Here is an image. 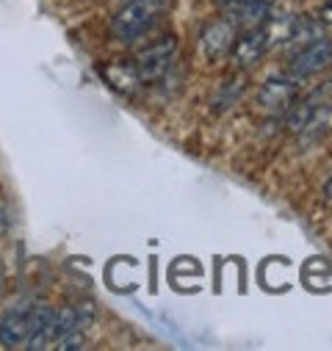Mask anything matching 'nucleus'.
I'll return each mask as SVG.
<instances>
[{"mask_svg":"<svg viewBox=\"0 0 332 351\" xmlns=\"http://www.w3.org/2000/svg\"><path fill=\"white\" fill-rule=\"evenodd\" d=\"M235 42V23L233 20H216V23H208L202 28V36H200V47L208 58H219L222 53H227Z\"/></svg>","mask_w":332,"mask_h":351,"instance_id":"7","label":"nucleus"},{"mask_svg":"<svg viewBox=\"0 0 332 351\" xmlns=\"http://www.w3.org/2000/svg\"><path fill=\"white\" fill-rule=\"evenodd\" d=\"M175 56H178V39L175 36H161L158 42H152L150 47L136 53L133 61L125 64V75L136 86L139 83H152V80H158V77H163L166 72H169Z\"/></svg>","mask_w":332,"mask_h":351,"instance_id":"2","label":"nucleus"},{"mask_svg":"<svg viewBox=\"0 0 332 351\" xmlns=\"http://www.w3.org/2000/svg\"><path fill=\"white\" fill-rule=\"evenodd\" d=\"M166 9H169V0H128L111 17L108 31L117 42H136L161 20Z\"/></svg>","mask_w":332,"mask_h":351,"instance_id":"1","label":"nucleus"},{"mask_svg":"<svg viewBox=\"0 0 332 351\" xmlns=\"http://www.w3.org/2000/svg\"><path fill=\"white\" fill-rule=\"evenodd\" d=\"M31 307H12L0 315V346L3 348H25L28 340Z\"/></svg>","mask_w":332,"mask_h":351,"instance_id":"6","label":"nucleus"},{"mask_svg":"<svg viewBox=\"0 0 332 351\" xmlns=\"http://www.w3.org/2000/svg\"><path fill=\"white\" fill-rule=\"evenodd\" d=\"M266 50H269V28L261 23V25H252L249 31H244L235 42H233V47H230V53H233V61L238 64V66H252V64H258L263 56H266Z\"/></svg>","mask_w":332,"mask_h":351,"instance_id":"4","label":"nucleus"},{"mask_svg":"<svg viewBox=\"0 0 332 351\" xmlns=\"http://www.w3.org/2000/svg\"><path fill=\"white\" fill-rule=\"evenodd\" d=\"M329 64H332V39L318 36V39L307 42L305 47H296V53L288 61V77L302 80V77H310V75L327 69Z\"/></svg>","mask_w":332,"mask_h":351,"instance_id":"3","label":"nucleus"},{"mask_svg":"<svg viewBox=\"0 0 332 351\" xmlns=\"http://www.w3.org/2000/svg\"><path fill=\"white\" fill-rule=\"evenodd\" d=\"M329 97H332V83L321 86V89H316L305 100H294V108H291V117H288V128L296 133V130L307 128L310 122H316L318 114L329 111Z\"/></svg>","mask_w":332,"mask_h":351,"instance_id":"5","label":"nucleus"},{"mask_svg":"<svg viewBox=\"0 0 332 351\" xmlns=\"http://www.w3.org/2000/svg\"><path fill=\"white\" fill-rule=\"evenodd\" d=\"M0 285H3V266H0Z\"/></svg>","mask_w":332,"mask_h":351,"instance_id":"11","label":"nucleus"},{"mask_svg":"<svg viewBox=\"0 0 332 351\" xmlns=\"http://www.w3.org/2000/svg\"><path fill=\"white\" fill-rule=\"evenodd\" d=\"M321 17H324V23H327V25H332V0H327V3H324Z\"/></svg>","mask_w":332,"mask_h":351,"instance_id":"9","label":"nucleus"},{"mask_svg":"<svg viewBox=\"0 0 332 351\" xmlns=\"http://www.w3.org/2000/svg\"><path fill=\"white\" fill-rule=\"evenodd\" d=\"M324 191H327V197H329V199H332V180H329V183H327V189H324Z\"/></svg>","mask_w":332,"mask_h":351,"instance_id":"10","label":"nucleus"},{"mask_svg":"<svg viewBox=\"0 0 332 351\" xmlns=\"http://www.w3.org/2000/svg\"><path fill=\"white\" fill-rule=\"evenodd\" d=\"M258 100H261V106H266L272 111L291 106L296 100V80L294 77H272L269 83H263Z\"/></svg>","mask_w":332,"mask_h":351,"instance_id":"8","label":"nucleus"}]
</instances>
